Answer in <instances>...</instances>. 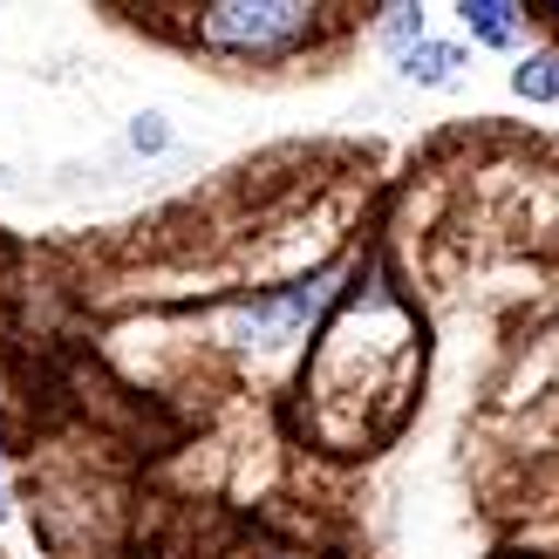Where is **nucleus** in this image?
Segmentation results:
<instances>
[{"instance_id":"1","label":"nucleus","mask_w":559,"mask_h":559,"mask_svg":"<svg viewBox=\"0 0 559 559\" xmlns=\"http://www.w3.org/2000/svg\"><path fill=\"white\" fill-rule=\"evenodd\" d=\"M314 35V8L300 0H218L199 14V41L218 55H287Z\"/></svg>"},{"instance_id":"2","label":"nucleus","mask_w":559,"mask_h":559,"mask_svg":"<svg viewBox=\"0 0 559 559\" xmlns=\"http://www.w3.org/2000/svg\"><path fill=\"white\" fill-rule=\"evenodd\" d=\"M328 287H334V273L294 280L287 294H253L246 307H233V314H226V342H246V348H280V342H294V328L328 300Z\"/></svg>"},{"instance_id":"3","label":"nucleus","mask_w":559,"mask_h":559,"mask_svg":"<svg viewBox=\"0 0 559 559\" xmlns=\"http://www.w3.org/2000/svg\"><path fill=\"white\" fill-rule=\"evenodd\" d=\"M457 69H464V48H451V41H416V48H403V75L416 82V90H451Z\"/></svg>"},{"instance_id":"4","label":"nucleus","mask_w":559,"mask_h":559,"mask_svg":"<svg viewBox=\"0 0 559 559\" xmlns=\"http://www.w3.org/2000/svg\"><path fill=\"white\" fill-rule=\"evenodd\" d=\"M464 27H471V41H485V48H512L519 41V8L512 0H464Z\"/></svg>"},{"instance_id":"5","label":"nucleus","mask_w":559,"mask_h":559,"mask_svg":"<svg viewBox=\"0 0 559 559\" xmlns=\"http://www.w3.org/2000/svg\"><path fill=\"white\" fill-rule=\"evenodd\" d=\"M512 90L525 103H559V55H525L512 69Z\"/></svg>"},{"instance_id":"6","label":"nucleus","mask_w":559,"mask_h":559,"mask_svg":"<svg viewBox=\"0 0 559 559\" xmlns=\"http://www.w3.org/2000/svg\"><path fill=\"white\" fill-rule=\"evenodd\" d=\"M382 41L389 48H416V41H424V14H416V8H389L382 14Z\"/></svg>"},{"instance_id":"7","label":"nucleus","mask_w":559,"mask_h":559,"mask_svg":"<svg viewBox=\"0 0 559 559\" xmlns=\"http://www.w3.org/2000/svg\"><path fill=\"white\" fill-rule=\"evenodd\" d=\"M130 144L136 151H164V117H136L130 123Z\"/></svg>"},{"instance_id":"8","label":"nucleus","mask_w":559,"mask_h":559,"mask_svg":"<svg viewBox=\"0 0 559 559\" xmlns=\"http://www.w3.org/2000/svg\"><path fill=\"white\" fill-rule=\"evenodd\" d=\"M0 519H8V478H0Z\"/></svg>"}]
</instances>
